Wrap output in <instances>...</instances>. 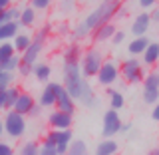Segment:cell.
<instances>
[{
	"instance_id": "cell-36",
	"label": "cell",
	"mask_w": 159,
	"mask_h": 155,
	"mask_svg": "<svg viewBox=\"0 0 159 155\" xmlns=\"http://www.w3.org/2000/svg\"><path fill=\"white\" fill-rule=\"evenodd\" d=\"M159 4V0H137V6L141 10H151Z\"/></svg>"
},
{
	"instance_id": "cell-35",
	"label": "cell",
	"mask_w": 159,
	"mask_h": 155,
	"mask_svg": "<svg viewBox=\"0 0 159 155\" xmlns=\"http://www.w3.org/2000/svg\"><path fill=\"white\" fill-rule=\"evenodd\" d=\"M125 34H127V32H123V30H116V34L111 36V44H113V46L123 44V42H125Z\"/></svg>"
},
{
	"instance_id": "cell-39",
	"label": "cell",
	"mask_w": 159,
	"mask_h": 155,
	"mask_svg": "<svg viewBox=\"0 0 159 155\" xmlns=\"http://www.w3.org/2000/svg\"><path fill=\"white\" fill-rule=\"evenodd\" d=\"M127 14H129V8H127V6H123V4H121V6L117 8V12H116V18H117V20H123V18L127 16Z\"/></svg>"
},
{
	"instance_id": "cell-12",
	"label": "cell",
	"mask_w": 159,
	"mask_h": 155,
	"mask_svg": "<svg viewBox=\"0 0 159 155\" xmlns=\"http://www.w3.org/2000/svg\"><path fill=\"white\" fill-rule=\"evenodd\" d=\"M151 14L149 12H139L135 14V18H133V22H131V34L133 36H145V34L149 32V28H151Z\"/></svg>"
},
{
	"instance_id": "cell-3",
	"label": "cell",
	"mask_w": 159,
	"mask_h": 155,
	"mask_svg": "<svg viewBox=\"0 0 159 155\" xmlns=\"http://www.w3.org/2000/svg\"><path fill=\"white\" fill-rule=\"evenodd\" d=\"M119 78L123 80L129 86H135V84H141L143 78H145V72H143V62H139L137 56H131L127 60H123L119 64Z\"/></svg>"
},
{
	"instance_id": "cell-13",
	"label": "cell",
	"mask_w": 159,
	"mask_h": 155,
	"mask_svg": "<svg viewBox=\"0 0 159 155\" xmlns=\"http://www.w3.org/2000/svg\"><path fill=\"white\" fill-rule=\"evenodd\" d=\"M34 103H36V99H34L32 93L20 92L18 98H16V102H14V106H12V109H16V112L22 113V116H30V112H32Z\"/></svg>"
},
{
	"instance_id": "cell-31",
	"label": "cell",
	"mask_w": 159,
	"mask_h": 155,
	"mask_svg": "<svg viewBox=\"0 0 159 155\" xmlns=\"http://www.w3.org/2000/svg\"><path fill=\"white\" fill-rule=\"evenodd\" d=\"M52 2H54V0H30V6L36 8L38 12H44V10L52 8Z\"/></svg>"
},
{
	"instance_id": "cell-25",
	"label": "cell",
	"mask_w": 159,
	"mask_h": 155,
	"mask_svg": "<svg viewBox=\"0 0 159 155\" xmlns=\"http://www.w3.org/2000/svg\"><path fill=\"white\" fill-rule=\"evenodd\" d=\"M20 64H22V56H20V54L16 52V54H12L10 58L2 60V62H0V68H2V70H6V72H16Z\"/></svg>"
},
{
	"instance_id": "cell-2",
	"label": "cell",
	"mask_w": 159,
	"mask_h": 155,
	"mask_svg": "<svg viewBox=\"0 0 159 155\" xmlns=\"http://www.w3.org/2000/svg\"><path fill=\"white\" fill-rule=\"evenodd\" d=\"M121 4H123L121 0H102V2L84 18V24H86L89 28V32H92V30L98 28L99 24L109 22V20L116 18V12H117V8L121 6Z\"/></svg>"
},
{
	"instance_id": "cell-33",
	"label": "cell",
	"mask_w": 159,
	"mask_h": 155,
	"mask_svg": "<svg viewBox=\"0 0 159 155\" xmlns=\"http://www.w3.org/2000/svg\"><path fill=\"white\" fill-rule=\"evenodd\" d=\"M14 82V72H6V70L0 68V84L2 86H10Z\"/></svg>"
},
{
	"instance_id": "cell-26",
	"label": "cell",
	"mask_w": 159,
	"mask_h": 155,
	"mask_svg": "<svg viewBox=\"0 0 159 155\" xmlns=\"http://www.w3.org/2000/svg\"><path fill=\"white\" fill-rule=\"evenodd\" d=\"M88 153V143L84 139H72L68 145V155H86Z\"/></svg>"
},
{
	"instance_id": "cell-19",
	"label": "cell",
	"mask_w": 159,
	"mask_h": 155,
	"mask_svg": "<svg viewBox=\"0 0 159 155\" xmlns=\"http://www.w3.org/2000/svg\"><path fill=\"white\" fill-rule=\"evenodd\" d=\"M147 44H149L147 36H133V40L127 44V52L131 54V56H141L143 50L147 48Z\"/></svg>"
},
{
	"instance_id": "cell-6",
	"label": "cell",
	"mask_w": 159,
	"mask_h": 155,
	"mask_svg": "<svg viewBox=\"0 0 159 155\" xmlns=\"http://www.w3.org/2000/svg\"><path fill=\"white\" fill-rule=\"evenodd\" d=\"M143 102L153 106V103L159 102V72L157 70H151L149 74H145L143 78Z\"/></svg>"
},
{
	"instance_id": "cell-22",
	"label": "cell",
	"mask_w": 159,
	"mask_h": 155,
	"mask_svg": "<svg viewBox=\"0 0 159 155\" xmlns=\"http://www.w3.org/2000/svg\"><path fill=\"white\" fill-rule=\"evenodd\" d=\"M70 36H72V42H82V40L89 38V28L86 26V24H84V20H82V22H78L76 26L72 28Z\"/></svg>"
},
{
	"instance_id": "cell-24",
	"label": "cell",
	"mask_w": 159,
	"mask_h": 155,
	"mask_svg": "<svg viewBox=\"0 0 159 155\" xmlns=\"http://www.w3.org/2000/svg\"><path fill=\"white\" fill-rule=\"evenodd\" d=\"M12 44H14V48H16V52L18 54H22L24 50H26L30 44H32V36L30 34H16V36L12 38Z\"/></svg>"
},
{
	"instance_id": "cell-17",
	"label": "cell",
	"mask_w": 159,
	"mask_h": 155,
	"mask_svg": "<svg viewBox=\"0 0 159 155\" xmlns=\"http://www.w3.org/2000/svg\"><path fill=\"white\" fill-rule=\"evenodd\" d=\"M20 30V22L18 20H10V22H2L0 24V42L4 40H12Z\"/></svg>"
},
{
	"instance_id": "cell-34",
	"label": "cell",
	"mask_w": 159,
	"mask_h": 155,
	"mask_svg": "<svg viewBox=\"0 0 159 155\" xmlns=\"http://www.w3.org/2000/svg\"><path fill=\"white\" fill-rule=\"evenodd\" d=\"M74 8H76L74 0H60V12L70 14V12H74Z\"/></svg>"
},
{
	"instance_id": "cell-27",
	"label": "cell",
	"mask_w": 159,
	"mask_h": 155,
	"mask_svg": "<svg viewBox=\"0 0 159 155\" xmlns=\"http://www.w3.org/2000/svg\"><path fill=\"white\" fill-rule=\"evenodd\" d=\"M40 155H58V147L52 139L44 137L42 143H40Z\"/></svg>"
},
{
	"instance_id": "cell-32",
	"label": "cell",
	"mask_w": 159,
	"mask_h": 155,
	"mask_svg": "<svg viewBox=\"0 0 159 155\" xmlns=\"http://www.w3.org/2000/svg\"><path fill=\"white\" fill-rule=\"evenodd\" d=\"M54 32H56L58 36H68V34L72 32V28H70V24L66 22V20H64V22H58V24H56Z\"/></svg>"
},
{
	"instance_id": "cell-1",
	"label": "cell",
	"mask_w": 159,
	"mask_h": 155,
	"mask_svg": "<svg viewBox=\"0 0 159 155\" xmlns=\"http://www.w3.org/2000/svg\"><path fill=\"white\" fill-rule=\"evenodd\" d=\"M64 86L70 92V96L82 106L92 107L93 103H98L96 93L89 86L88 78L82 74L80 64H64Z\"/></svg>"
},
{
	"instance_id": "cell-18",
	"label": "cell",
	"mask_w": 159,
	"mask_h": 155,
	"mask_svg": "<svg viewBox=\"0 0 159 155\" xmlns=\"http://www.w3.org/2000/svg\"><path fill=\"white\" fill-rule=\"evenodd\" d=\"M117 141L113 137H103L102 141L98 143V147H96V153L98 155H113V153H117Z\"/></svg>"
},
{
	"instance_id": "cell-43",
	"label": "cell",
	"mask_w": 159,
	"mask_h": 155,
	"mask_svg": "<svg viewBox=\"0 0 159 155\" xmlns=\"http://www.w3.org/2000/svg\"><path fill=\"white\" fill-rule=\"evenodd\" d=\"M151 22L159 24V8H153V12H151Z\"/></svg>"
},
{
	"instance_id": "cell-30",
	"label": "cell",
	"mask_w": 159,
	"mask_h": 155,
	"mask_svg": "<svg viewBox=\"0 0 159 155\" xmlns=\"http://www.w3.org/2000/svg\"><path fill=\"white\" fill-rule=\"evenodd\" d=\"M12 54H16V48H14L12 40H4V42H0V62L6 60V58H10Z\"/></svg>"
},
{
	"instance_id": "cell-9",
	"label": "cell",
	"mask_w": 159,
	"mask_h": 155,
	"mask_svg": "<svg viewBox=\"0 0 159 155\" xmlns=\"http://www.w3.org/2000/svg\"><path fill=\"white\" fill-rule=\"evenodd\" d=\"M74 123V113L62 112V109H54L52 113H48V125L52 129H70Z\"/></svg>"
},
{
	"instance_id": "cell-14",
	"label": "cell",
	"mask_w": 159,
	"mask_h": 155,
	"mask_svg": "<svg viewBox=\"0 0 159 155\" xmlns=\"http://www.w3.org/2000/svg\"><path fill=\"white\" fill-rule=\"evenodd\" d=\"M56 98L58 93H56V88H54V82H48L38 98V103L42 107H56Z\"/></svg>"
},
{
	"instance_id": "cell-5",
	"label": "cell",
	"mask_w": 159,
	"mask_h": 155,
	"mask_svg": "<svg viewBox=\"0 0 159 155\" xmlns=\"http://www.w3.org/2000/svg\"><path fill=\"white\" fill-rule=\"evenodd\" d=\"M102 64H103V54L99 50H96V48L84 50L82 60H80V68H82V74L86 78H96Z\"/></svg>"
},
{
	"instance_id": "cell-16",
	"label": "cell",
	"mask_w": 159,
	"mask_h": 155,
	"mask_svg": "<svg viewBox=\"0 0 159 155\" xmlns=\"http://www.w3.org/2000/svg\"><path fill=\"white\" fill-rule=\"evenodd\" d=\"M82 54H84V48L80 46V42H72L64 50V64H80Z\"/></svg>"
},
{
	"instance_id": "cell-45",
	"label": "cell",
	"mask_w": 159,
	"mask_h": 155,
	"mask_svg": "<svg viewBox=\"0 0 159 155\" xmlns=\"http://www.w3.org/2000/svg\"><path fill=\"white\" fill-rule=\"evenodd\" d=\"M2 135H4V119L0 117V139H2Z\"/></svg>"
},
{
	"instance_id": "cell-21",
	"label": "cell",
	"mask_w": 159,
	"mask_h": 155,
	"mask_svg": "<svg viewBox=\"0 0 159 155\" xmlns=\"http://www.w3.org/2000/svg\"><path fill=\"white\" fill-rule=\"evenodd\" d=\"M32 74L38 82H50V76H52V68L48 66L46 62H36L32 68Z\"/></svg>"
},
{
	"instance_id": "cell-4",
	"label": "cell",
	"mask_w": 159,
	"mask_h": 155,
	"mask_svg": "<svg viewBox=\"0 0 159 155\" xmlns=\"http://www.w3.org/2000/svg\"><path fill=\"white\" fill-rule=\"evenodd\" d=\"M4 135L10 139H22L26 133V116L18 113L16 109H6L4 113Z\"/></svg>"
},
{
	"instance_id": "cell-38",
	"label": "cell",
	"mask_w": 159,
	"mask_h": 155,
	"mask_svg": "<svg viewBox=\"0 0 159 155\" xmlns=\"http://www.w3.org/2000/svg\"><path fill=\"white\" fill-rule=\"evenodd\" d=\"M32 68L34 66H30V64H20V66H18V74H20V76H22V78H26V76H30V74H32Z\"/></svg>"
},
{
	"instance_id": "cell-15",
	"label": "cell",
	"mask_w": 159,
	"mask_h": 155,
	"mask_svg": "<svg viewBox=\"0 0 159 155\" xmlns=\"http://www.w3.org/2000/svg\"><path fill=\"white\" fill-rule=\"evenodd\" d=\"M143 58V66H155L159 64V42H149L147 48L141 54Z\"/></svg>"
},
{
	"instance_id": "cell-44",
	"label": "cell",
	"mask_w": 159,
	"mask_h": 155,
	"mask_svg": "<svg viewBox=\"0 0 159 155\" xmlns=\"http://www.w3.org/2000/svg\"><path fill=\"white\" fill-rule=\"evenodd\" d=\"M14 0H0V8H6V6H10Z\"/></svg>"
},
{
	"instance_id": "cell-11",
	"label": "cell",
	"mask_w": 159,
	"mask_h": 155,
	"mask_svg": "<svg viewBox=\"0 0 159 155\" xmlns=\"http://www.w3.org/2000/svg\"><path fill=\"white\" fill-rule=\"evenodd\" d=\"M116 24H113V20H109V22H103V24H99L98 28H93L92 32H89V40L92 42H107V40H111V36L116 34Z\"/></svg>"
},
{
	"instance_id": "cell-37",
	"label": "cell",
	"mask_w": 159,
	"mask_h": 155,
	"mask_svg": "<svg viewBox=\"0 0 159 155\" xmlns=\"http://www.w3.org/2000/svg\"><path fill=\"white\" fill-rule=\"evenodd\" d=\"M14 153V147L10 145L8 141H2L0 139V155H12Z\"/></svg>"
},
{
	"instance_id": "cell-20",
	"label": "cell",
	"mask_w": 159,
	"mask_h": 155,
	"mask_svg": "<svg viewBox=\"0 0 159 155\" xmlns=\"http://www.w3.org/2000/svg\"><path fill=\"white\" fill-rule=\"evenodd\" d=\"M36 12L38 10L36 8H32V6H26V8H22L20 10V18H18V22H20V26H24V28H32L34 24H36Z\"/></svg>"
},
{
	"instance_id": "cell-46",
	"label": "cell",
	"mask_w": 159,
	"mask_h": 155,
	"mask_svg": "<svg viewBox=\"0 0 159 155\" xmlns=\"http://www.w3.org/2000/svg\"><path fill=\"white\" fill-rule=\"evenodd\" d=\"M149 153H151V155H159V147H153V149H151Z\"/></svg>"
},
{
	"instance_id": "cell-28",
	"label": "cell",
	"mask_w": 159,
	"mask_h": 155,
	"mask_svg": "<svg viewBox=\"0 0 159 155\" xmlns=\"http://www.w3.org/2000/svg\"><path fill=\"white\" fill-rule=\"evenodd\" d=\"M18 153H22V155H38L40 153V143L38 141H24L22 145H20Z\"/></svg>"
},
{
	"instance_id": "cell-47",
	"label": "cell",
	"mask_w": 159,
	"mask_h": 155,
	"mask_svg": "<svg viewBox=\"0 0 159 155\" xmlns=\"http://www.w3.org/2000/svg\"><path fill=\"white\" fill-rule=\"evenodd\" d=\"M0 10H2V8H0Z\"/></svg>"
},
{
	"instance_id": "cell-8",
	"label": "cell",
	"mask_w": 159,
	"mask_h": 155,
	"mask_svg": "<svg viewBox=\"0 0 159 155\" xmlns=\"http://www.w3.org/2000/svg\"><path fill=\"white\" fill-rule=\"evenodd\" d=\"M121 125H123V121H121V117H119L117 109L109 107L107 112L103 113V121H102V133H103V137L117 135V133L121 131Z\"/></svg>"
},
{
	"instance_id": "cell-42",
	"label": "cell",
	"mask_w": 159,
	"mask_h": 155,
	"mask_svg": "<svg viewBox=\"0 0 159 155\" xmlns=\"http://www.w3.org/2000/svg\"><path fill=\"white\" fill-rule=\"evenodd\" d=\"M151 117L155 119V121H159V102L153 103V112H151Z\"/></svg>"
},
{
	"instance_id": "cell-10",
	"label": "cell",
	"mask_w": 159,
	"mask_h": 155,
	"mask_svg": "<svg viewBox=\"0 0 159 155\" xmlns=\"http://www.w3.org/2000/svg\"><path fill=\"white\" fill-rule=\"evenodd\" d=\"M48 139H52L54 143H56L58 147V155H64L68 153V145L70 141H72V129H52V131H48Z\"/></svg>"
},
{
	"instance_id": "cell-23",
	"label": "cell",
	"mask_w": 159,
	"mask_h": 155,
	"mask_svg": "<svg viewBox=\"0 0 159 155\" xmlns=\"http://www.w3.org/2000/svg\"><path fill=\"white\" fill-rule=\"evenodd\" d=\"M107 98H109V107L113 109H121L125 106V99H123V93L117 92V89H113L111 86L107 88Z\"/></svg>"
},
{
	"instance_id": "cell-40",
	"label": "cell",
	"mask_w": 159,
	"mask_h": 155,
	"mask_svg": "<svg viewBox=\"0 0 159 155\" xmlns=\"http://www.w3.org/2000/svg\"><path fill=\"white\" fill-rule=\"evenodd\" d=\"M6 88L8 86L0 84V109H4V106H6Z\"/></svg>"
},
{
	"instance_id": "cell-29",
	"label": "cell",
	"mask_w": 159,
	"mask_h": 155,
	"mask_svg": "<svg viewBox=\"0 0 159 155\" xmlns=\"http://www.w3.org/2000/svg\"><path fill=\"white\" fill-rule=\"evenodd\" d=\"M22 92L20 88H16V86H10L6 88V106H4V109H12V106H14V102H16V98H18V93Z\"/></svg>"
},
{
	"instance_id": "cell-41",
	"label": "cell",
	"mask_w": 159,
	"mask_h": 155,
	"mask_svg": "<svg viewBox=\"0 0 159 155\" xmlns=\"http://www.w3.org/2000/svg\"><path fill=\"white\" fill-rule=\"evenodd\" d=\"M40 113H42V106L36 102V103H34V107H32V112H30V117H38Z\"/></svg>"
},
{
	"instance_id": "cell-7",
	"label": "cell",
	"mask_w": 159,
	"mask_h": 155,
	"mask_svg": "<svg viewBox=\"0 0 159 155\" xmlns=\"http://www.w3.org/2000/svg\"><path fill=\"white\" fill-rule=\"evenodd\" d=\"M117 78H119V64H116L113 60H103L99 72L96 74L98 84L103 88H109L117 82Z\"/></svg>"
}]
</instances>
